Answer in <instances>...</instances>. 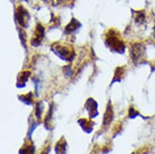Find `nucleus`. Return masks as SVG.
<instances>
[{
    "label": "nucleus",
    "instance_id": "15",
    "mask_svg": "<svg viewBox=\"0 0 155 154\" xmlns=\"http://www.w3.org/2000/svg\"><path fill=\"white\" fill-rule=\"evenodd\" d=\"M128 115H129L130 118H135L136 116H140V114H138V112H136L134 107H130L129 108V112H128Z\"/></svg>",
    "mask_w": 155,
    "mask_h": 154
},
{
    "label": "nucleus",
    "instance_id": "12",
    "mask_svg": "<svg viewBox=\"0 0 155 154\" xmlns=\"http://www.w3.org/2000/svg\"><path fill=\"white\" fill-rule=\"evenodd\" d=\"M19 154H35V149L33 144H25L19 151Z\"/></svg>",
    "mask_w": 155,
    "mask_h": 154
},
{
    "label": "nucleus",
    "instance_id": "8",
    "mask_svg": "<svg viewBox=\"0 0 155 154\" xmlns=\"http://www.w3.org/2000/svg\"><path fill=\"white\" fill-rule=\"evenodd\" d=\"M79 124L81 128L87 133H91L93 126H94V123H93L91 119H87V118H82V119H79Z\"/></svg>",
    "mask_w": 155,
    "mask_h": 154
},
{
    "label": "nucleus",
    "instance_id": "13",
    "mask_svg": "<svg viewBox=\"0 0 155 154\" xmlns=\"http://www.w3.org/2000/svg\"><path fill=\"white\" fill-rule=\"evenodd\" d=\"M136 23L137 24H144L145 23V20H146V17H145V12L143 10H140V12H136Z\"/></svg>",
    "mask_w": 155,
    "mask_h": 154
},
{
    "label": "nucleus",
    "instance_id": "4",
    "mask_svg": "<svg viewBox=\"0 0 155 154\" xmlns=\"http://www.w3.org/2000/svg\"><path fill=\"white\" fill-rule=\"evenodd\" d=\"M130 53H132V59L133 61L137 63L140 62V60L144 56V53H145V46L140 43H136L134 45H132V49H130Z\"/></svg>",
    "mask_w": 155,
    "mask_h": 154
},
{
    "label": "nucleus",
    "instance_id": "17",
    "mask_svg": "<svg viewBox=\"0 0 155 154\" xmlns=\"http://www.w3.org/2000/svg\"><path fill=\"white\" fill-rule=\"evenodd\" d=\"M153 36H154V38H155V27H154V33H153Z\"/></svg>",
    "mask_w": 155,
    "mask_h": 154
},
{
    "label": "nucleus",
    "instance_id": "11",
    "mask_svg": "<svg viewBox=\"0 0 155 154\" xmlns=\"http://www.w3.org/2000/svg\"><path fill=\"white\" fill-rule=\"evenodd\" d=\"M31 77V72L29 71H24L18 78V82H17V87L18 88H23L26 85V81L28 80V78Z\"/></svg>",
    "mask_w": 155,
    "mask_h": 154
},
{
    "label": "nucleus",
    "instance_id": "6",
    "mask_svg": "<svg viewBox=\"0 0 155 154\" xmlns=\"http://www.w3.org/2000/svg\"><path fill=\"white\" fill-rule=\"evenodd\" d=\"M84 107L88 110V112H89L90 119H92L96 116H98V105H97V101L94 100V99L89 98L87 100V102H85Z\"/></svg>",
    "mask_w": 155,
    "mask_h": 154
},
{
    "label": "nucleus",
    "instance_id": "1",
    "mask_svg": "<svg viewBox=\"0 0 155 154\" xmlns=\"http://www.w3.org/2000/svg\"><path fill=\"white\" fill-rule=\"evenodd\" d=\"M105 43L111 52H115V53L118 54H123L125 52L124 42L120 38V35L118 34V32L115 31V29H109L108 33L106 34Z\"/></svg>",
    "mask_w": 155,
    "mask_h": 154
},
{
    "label": "nucleus",
    "instance_id": "2",
    "mask_svg": "<svg viewBox=\"0 0 155 154\" xmlns=\"http://www.w3.org/2000/svg\"><path fill=\"white\" fill-rule=\"evenodd\" d=\"M52 51L54 52L56 55H58V58H61L62 60L64 61H68V62H71L73 60L74 55V51L71 49V47H68L65 45H61V44H53L52 45Z\"/></svg>",
    "mask_w": 155,
    "mask_h": 154
},
{
    "label": "nucleus",
    "instance_id": "9",
    "mask_svg": "<svg viewBox=\"0 0 155 154\" xmlns=\"http://www.w3.org/2000/svg\"><path fill=\"white\" fill-rule=\"evenodd\" d=\"M66 149H68V145H66L65 139L62 137V139L56 143V145H55V153L56 154H66Z\"/></svg>",
    "mask_w": 155,
    "mask_h": 154
},
{
    "label": "nucleus",
    "instance_id": "3",
    "mask_svg": "<svg viewBox=\"0 0 155 154\" xmlns=\"http://www.w3.org/2000/svg\"><path fill=\"white\" fill-rule=\"evenodd\" d=\"M15 17H16V20L19 23L20 26L24 27V28H27L29 19H31V15H29V12L25 8L21 7V6H19V7L17 8Z\"/></svg>",
    "mask_w": 155,
    "mask_h": 154
},
{
    "label": "nucleus",
    "instance_id": "7",
    "mask_svg": "<svg viewBox=\"0 0 155 154\" xmlns=\"http://www.w3.org/2000/svg\"><path fill=\"white\" fill-rule=\"evenodd\" d=\"M80 27H81V24L79 23L75 18H72L70 23L66 25L65 31L64 32H65V34H72V33H74L75 31H78Z\"/></svg>",
    "mask_w": 155,
    "mask_h": 154
},
{
    "label": "nucleus",
    "instance_id": "16",
    "mask_svg": "<svg viewBox=\"0 0 155 154\" xmlns=\"http://www.w3.org/2000/svg\"><path fill=\"white\" fill-rule=\"evenodd\" d=\"M42 116V104H37V109H36V117L37 118H41Z\"/></svg>",
    "mask_w": 155,
    "mask_h": 154
},
{
    "label": "nucleus",
    "instance_id": "10",
    "mask_svg": "<svg viewBox=\"0 0 155 154\" xmlns=\"http://www.w3.org/2000/svg\"><path fill=\"white\" fill-rule=\"evenodd\" d=\"M114 117V112H113V108L110 106V104H108V107H107V110L105 112V117H104V125L105 126H108L109 124L111 123Z\"/></svg>",
    "mask_w": 155,
    "mask_h": 154
},
{
    "label": "nucleus",
    "instance_id": "5",
    "mask_svg": "<svg viewBox=\"0 0 155 154\" xmlns=\"http://www.w3.org/2000/svg\"><path fill=\"white\" fill-rule=\"evenodd\" d=\"M43 38H44V27L42 25H37L35 32H34V36L31 39V44L33 46H38L42 43Z\"/></svg>",
    "mask_w": 155,
    "mask_h": 154
},
{
    "label": "nucleus",
    "instance_id": "14",
    "mask_svg": "<svg viewBox=\"0 0 155 154\" xmlns=\"http://www.w3.org/2000/svg\"><path fill=\"white\" fill-rule=\"evenodd\" d=\"M19 99L24 101L26 105H33V100H31V93H27L26 96H19Z\"/></svg>",
    "mask_w": 155,
    "mask_h": 154
}]
</instances>
